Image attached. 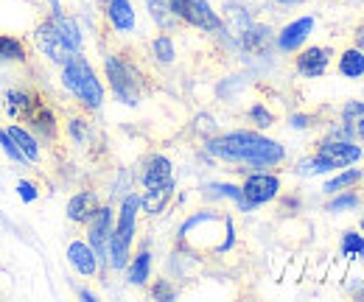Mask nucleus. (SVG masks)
<instances>
[{
  "instance_id": "nucleus-1",
  "label": "nucleus",
  "mask_w": 364,
  "mask_h": 302,
  "mask_svg": "<svg viewBox=\"0 0 364 302\" xmlns=\"http://www.w3.org/2000/svg\"><path fill=\"white\" fill-rule=\"evenodd\" d=\"M205 149H208L210 157L225 160V163L247 166L250 171H267V168L280 166L286 160V149L277 140L261 134V131H250V129L216 134V137L208 140Z\"/></svg>"
},
{
  "instance_id": "nucleus-2",
  "label": "nucleus",
  "mask_w": 364,
  "mask_h": 302,
  "mask_svg": "<svg viewBox=\"0 0 364 302\" xmlns=\"http://www.w3.org/2000/svg\"><path fill=\"white\" fill-rule=\"evenodd\" d=\"M34 45L40 48V53L56 62V65H65L70 56L82 53V28L73 17H65L62 11H53L48 20H43L37 28H34Z\"/></svg>"
},
{
  "instance_id": "nucleus-3",
  "label": "nucleus",
  "mask_w": 364,
  "mask_h": 302,
  "mask_svg": "<svg viewBox=\"0 0 364 302\" xmlns=\"http://www.w3.org/2000/svg\"><path fill=\"white\" fill-rule=\"evenodd\" d=\"M62 87L85 107V109H98L104 104V85L101 79L95 76L92 65L82 56H70L65 65H62Z\"/></svg>"
},
{
  "instance_id": "nucleus-4",
  "label": "nucleus",
  "mask_w": 364,
  "mask_h": 302,
  "mask_svg": "<svg viewBox=\"0 0 364 302\" xmlns=\"http://www.w3.org/2000/svg\"><path fill=\"white\" fill-rule=\"evenodd\" d=\"M137 213H140V196H137V193H127L124 202H121V210H118V221H115V227H112L109 255H107V266H112L115 271H124L129 258H132Z\"/></svg>"
},
{
  "instance_id": "nucleus-5",
  "label": "nucleus",
  "mask_w": 364,
  "mask_h": 302,
  "mask_svg": "<svg viewBox=\"0 0 364 302\" xmlns=\"http://www.w3.org/2000/svg\"><path fill=\"white\" fill-rule=\"evenodd\" d=\"M104 73L109 79V90L115 92V98L127 107H137L140 104V92H143V82H140V73L129 62H124L121 56L109 53L104 59Z\"/></svg>"
},
{
  "instance_id": "nucleus-6",
  "label": "nucleus",
  "mask_w": 364,
  "mask_h": 302,
  "mask_svg": "<svg viewBox=\"0 0 364 302\" xmlns=\"http://www.w3.org/2000/svg\"><path fill=\"white\" fill-rule=\"evenodd\" d=\"M85 224H87V244L92 247V252L98 255V263L104 266L107 255H109V238H112V227H115V210L109 205H98V210Z\"/></svg>"
},
{
  "instance_id": "nucleus-7",
  "label": "nucleus",
  "mask_w": 364,
  "mask_h": 302,
  "mask_svg": "<svg viewBox=\"0 0 364 302\" xmlns=\"http://www.w3.org/2000/svg\"><path fill=\"white\" fill-rule=\"evenodd\" d=\"M177 17L199 31H222V17L213 11L208 0H177Z\"/></svg>"
},
{
  "instance_id": "nucleus-8",
  "label": "nucleus",
  "mask_w": 364,
  "mask_h": 302,
  "mask_svg": "<svg viewBox=\"0 0 364 302\" xmlns=\"http://www.w3.org/2000/svg\"><path fill=\"white\" fill-rule=\"evenodd\" d=\"M241 193H244L247 205L255 210V207H261V205L277 199V193H280V176H274L269 171H252L244 179Z\"/></svg>"
},
{
  "instance_id": "nucleus-9",
  "label": "nucleus",
  "mask_w": 364,
  "mask_h": 302,
  "mask_svg": "<svg viewBox=\"0 0 364 302\" xmlns=\"http://www.w3.org/2000/svg\"><path fill=\"white\" fill-rule=\"evenodd\" d=\"M317 154L325 157V160L333 166V171H336V168H345V166L359 163L364 149L356 146L353 140H348V137H325V140H319Z\"/></svg>"
},
{
  "instance_id": "nucleus-10",
  "label": "nucleus",
  "mask_w": 364,
  "mask_h": 302,
  "mask_svg": "<svg viewBox=\"0 0 364 302\" xmlns=\"http://www.w3.org/2000/svg\"><path fill=\"white\" fill-rule=\"evenodd\" d=\"M331 59H333V50L331 48H322V45H311V48H303L294 59V68L303 79H319L328 73L331 68Z\"/></svg>"
},
{
  "instance_id": "nucleus-11",
  "label": "nucleus",
  "mask_w": 364,
  "mask_h": 302,
  "mask_svg": "<svg viewBox=\"0 0 364 302\" xmlns=\"http://www.w3.org/2000/svg\"><path fill=\"white\" fill-rule=\"evenodd\" d=\"M3 107H6V115H9L11 121H28V118L37 112L40 98L31 95V92L23 90V87H11V90H6V95H3Z\"/></svg>"
},
{
  "instance_id": "nucleus-12",
  "label": "nucleus",
  "mask_w": 364,
  "mask_h": 302,
  "mask_svg": "<svg viewBox=\"0 0 364 302\" xmlns=\"http://www.w3.org/2000/svg\"><path fill=\"white\" fill-rule=\"evenodd\" d=\"M311 31H314V17H297V20H291L289 26H283L280 28V34H277V48L283 50V53H294V50H300L303 43L311 37Z\"/></svg>"
},
{
  "instance_id": "nucleus-13",
  "label": "nucleus",
  "mask_w": 364,
  "mask_h": 302,
  "mask_svg": "<svg viewBox=\"0 0 364 302\" xmlns=\"http://www.w3.org/2000/svg\"><path fill=\"white\" fill-rule=\"evenodd\" d=\"M140 182L146 190L151 188H163V185H171L174 182V166L166 154H151L146 163H143V171H140Z\"/></svg>"
},
{
  "instance_id": "nucleus-14",
  "label": "nucleus",
  "mask_w": 364,
  "mask_h": 302,
  "mask_svg": "<svg viewBox=\"0 0 364 302\" xmlns=\"http://www.w3.org/2000/svg\"><path fill=\"white\" fill-rule=\"evenodd\" d=\"M68 263L85 277H92L98 271V255L92 252L87 241H70L68 244Z\"/></svg>"
},
{
  "instance_id": "nucleus-15",
  "label": "nucleus",
  "mask_w": 364,
  "mask_h": 302,
  "mask_svg": "<svg viewBox=\"0 0 364 302\" xmlns=\"http://www.w3.org/2000/svg\"><path fill=\"white\" fill-rule=\"evenodd\" d=\"M98 193L95 190H79V193H73L70 196V202H68V218L73 221V224H85L87 218L98 210Z\"/></svg>"
},
{
  "instance_id": "nucleus-16",
  "label": "nucleus",
  "mask_w": 364,
  "mask_h": 302,
  "mask_svg": "<svg viewBox=\"0 0 364 302\" xmlns=\"http://www.w3.org/2000/svg\"><path fill=\"white\" fill-rule=\"evenodd\" d=\"M107 17L115 31H121V34L135 31V9L129 0H107Z\"/></svg>"
},
{
  "instance_id": "nucleus-17",
  "label": "nucleus",
  "mask_w": 364,
  "mask_h": 302,
  "mask_svg": "<svg viewBox=\"0 0 364 302\" xmlns=\"http://www.w3.org/2000/svg\"><path fill=\"white\" fill-rule=\"evenodd\" d=\"M174 188H177V182L146 190V193L140 196V210H143L146 216H160V213L168 207V202H171V196H174Z\"/></svg>"
},
{
  "instance_id": "nucleus-18",
  "label": "nucleus",
  "mask_w": 364,
  "mask_h": 302,
  "mask_svg": "<svg viewBox=\"0 0 364 302\" xmlns=\"http://www.w3.org/2000/svg\"><path fill=\"white\" fill-rule=\"evenodd\" d=\"M6 131H9V137L14 140V146L23 151V157L28 160V163H40V140H37V134L28 129H23L20 124H9L6 126Z\"/></svg>"
},
{
  "instance_id": "nucleus-19",
  "label": "nucleus",
  "mask_w": 364,
  "mask_h": 302,
  "mask_svg": "<svg viewBox=\"0 0 364 302\" xmlns=\"http://www.w3.org/2000/svg\"><path fill=\"white\" fill-rule=\"evenodd\" d=\"M146 6H149L151 20L163 31H171L180 23V17H177V0H146Z\"/></svg>"
},
{
  "instance_id": "nucleus-20",
  "label": "nucleus",
  "mask_w": 364,
  "mask_h": 302,
  "mask_svg": "<svg viewBox=\"0 0 364 302\" xmlns=\"http://www.w3.org/2000/svg\"><path fill=\"white\" fill-rule=\"evenodd\" d=\"M336 70H339V76H345V79H362L364 76V50L362 48H348V50H342L339 53V62H336Z\"/></svg>"
},
{
  "instance_id": "nucleus-21",
  "label": "nucleus",
  "mask_w": 364,
  "mask_h": 302,
  "mask_svg": "<svg viewBox=\"0 0 364 302\" xmlns=\"http://www.w3.org/2000/svg\"><path fill=\"white\" fill-rule=\"evenodd\" d=\"M149 277H151V252L140 249L135 258H129L127 263V280H129V286H146Z\"/></svg>"
},
{
  "instance_id": "nucleus-22",
  "label": "nucleus",
  "mask_w": 364,
  "mask_h": 302,
  "mask_svg": "<svg viewBox=\"0 0 364 302\" xmlns=\"http://www.w3.org/2000/svg\"><path fill=\"white\" fill-rule=\"evenodd\" d=\"M362 168H348L345 166V171H339V173H333L328 182H325V193L328 196H333V193H339V190H348V188H356L359 182H362Z\"/></svg>"
},
{
  "instance_id": "nucleus-23",
  "label": "nucleus",
  "mask_w": 364,
  "mask_h": 302,
  "mask_svg": "<svg viewBox=\"0 0 364 302\" xmlns=\"http://www.w3.org/2000/svg\"><path fill=\"white\" fill-rule=\"evenodd\" d=\"M26 59V48L17 37L0 34V65H23Z\"/></svg>"
},
{
  "instance_id": "nucleus-24",
  "label": "nucleus",
  "mask_w": 364,
  "mask_h": 302,
  "mask_svg": "<svg viewBox=\"0 0 364 302\" xmlns=\"http://www.w3.org/2000/svg\"><path fill=\"white\" fill-rule=\"evenodd\" d=\"M28 124H31V131L34 134H43L46 140H53L56 137V118H53V112L48 109V107H37V112L28 118Z\"/></svg>"
},
{
  "instance_id": "nucleus-25",
  "label": "nucleus",
  "mask_w": 364,
  "mask_h": 302,
  "mask_svg": "<svg viewBox=\"0 0 364 302\" xmlns=\"http://www.w3.org/2000/svg\"><path fill=\"white\" fill-rule=\"evenodd\" d=\"M210 196H216V199H232L244 213H250L252 207L247 205V199H244V193H241V185H230V182H213V185H208L205 188Z\"/></svg>"
},
{
  "instance_id": "nucleus-26",
  "label": "nucleus",
  "mask_w": 364,
  "mask_h": 302,
  "mask_svg": "<svg viewBox=\"0 0 364 302\" xmlns=\"http://www.w3.org/2000/svg\"><path fill=\"white\" fill-rule=\"evenodd\" d=\"M339 252H342V258H348V260L364 258V232H356V230H348V232L342 235Z\"/></svg>"
},
{
  "instance_id": "nucleus-27",
  "label": "nucleus",
  "mask_w": 364,
  "mask_h": 302,
  "mask_svg": "<svg viewBox=\"0 0 364 302\" xmlns=\"http://www.w3.org/2000/svg\"><path fill=\"white\" fill-rule=\"evenodd\" d=\"M362 205V199H359V193L356 190H339V193H333V199L328 202V213H348V210H356Z\"/></svg>"
},
{
  "instance_id": "nucleus-28",
  "label": "nucleus",
  "mask_w": 364,
  "mask_h": 302,
  "mask_svg": "<svg viewBox=\"0 0 364 302\" xmlns=\"http://www.w3.org/2000/svg\"><path fill=\"white\" fill-rule=\"evenodd\" d=\"M294 171L300 173V176H319V173H331V171H333V166H331V163H328L325 157H319L317 151H314L311 157L300 160Z\"/></svg>"
},
{
  "instance_id": "nucleus-29",
  "label": "nucleus",
  "mask_w": 364,
  "mask_h": 302,
  "mask_svg": "<svg viewBox=\"0 0 364 302\" xmlns=\"http://www.w3.org/2000/svg\"><path fill=\"white\" fill-rule=\"evenodd\" d=\"M151 53H154V59H157V62H163V65H171V62L177 59V48H174V40H171L168 34H160V37L151 43Z\"/></svg>"
},
{
  "instance_id": "nucleus-30",
  "label": "nucleus",
  "mask_w": 364,
  "mask_h": 302,
  "mask_svg": "<svg viewBox=\"0 0 364 302\" xmlns=\"http://www.w3.org/2000/svg\"><path fill=\"white\" fill-rule=\"evenodd\" d=\"M247 115H250V121H252L258 129H269V126L274 124V115L264 107V104H252Z\"/></svg>"
},
{
  "instance_id": "nucleus-31",
  "label": "nucleus",
  "mask_w": 364,
  "mask_h": 302,
  "mask_svg": "<svg viewBox=\"0 0 364 302\" xmlns=\"http://www.w3.org/2000/svg\"><path fill=\"white\" fill-rule=\"evenodd\" d=\"M0 146H3V154H6L11 163H23V166L28 163V160L23 157V151L14 146V140L9 137V131H6V129H0Z\"/></svg>"
},
{
  "instance_id": "nucleus-32",
  "label": "nucleus",
  "mask_w": 364,
  "mask_h": 302,
  "mask_svg": "<svg viewBox=\"0 0 364 302\" xmlns=\"http://www.w3.org/2000/svg\"><path fill=\"white\" fill-rule=\"evenodd\" d=\"M17 196H20L26 205H31V202H37L40 190H37V185H34V182H28V179H20V182H17Z\"/></svg>"
},
{
  "instance_id": "nucleus-33",
  "label": "nucleus",
  "mask_w": 364,
  "mask_h": 302,
  "mask_svg": "<svg viewBox=\"0 0 364 302\" xmlns=\"http://www.w3.org/2000/svg\"><path fill=\"white\" fill-rule=\"evenodd\" d=\"M151 297L154 300H174V288L168 286V280H157L151 286Z\"/></svg>"
},
{
  "instance_id": "nucleus-34",
  "label": "nucleus",
  "mask_w": 364,
  "mask_h": 302,
  "mask_svg": "<svg viewBox=\"0 0 364 302\" xmlns=\"http://www.w3.org/2000/svg\"><path fill=\"white\" fill-rule=\"evenodd\" d=\"M70 137H73L76 143H85V140H87V121L73 118V121H70Z\"/></svg>"
},
{
  "instance_id": "nucleus-35",
  "label": "nucleus",
  "mask_w": 364,
  "mask_h": 302,
  "mask_svg": "<svg viewBox=\"0 0 364 302\" xmlns=\"http://www.w3.org/2000/svg\"><path fill=\"white\" fill-rule=\"evenodd\" d=\"M291 126L294 129H309L311 126V118L309 115H291Z\"/></svg>"
},
{
  "instance_id": "nucleus-36",
  "label": "nucleus",
  "mask_w": 364,
  "mask_h": 302,
  "mask_svg": "<svg viewBox=\"0 0 364 302\" xmlns=\"http://www.w3.org/2000/svg\"><path fill=\"white\" fill-rule=\"evenodd\" d=\"M353 131H356V134H359V137L364 140V115L359 118V121H356V126H353Z\"/></svg>"
},
{
  "instance_id": "nucleus-37",
  "label": "nucleus",
  "mask_w": 364,
  "mask_h": 302,
  "mask_svg": "<svg viewBox=\"0 0 364 302\" xmlns=\"http://www.w3.org/2000/svg\"><path fill=\"white\" fill-rule=\"evenodd\" d=\"M79 297H82V300H87V302L95 300V294H90V291H79Z\"/></svg>"
},
{
  "instance_id": "nucleus-38",
  "label": "nucleus",
  "mask_w": 364,
  "mask_h": 302,
  "mask_svg": "<svg viewBox=\"0 0 364 302\" xmlns=\"http://www.w3.org/2000/svg\"><path fill=\"white\" fill-rule=\"evenodd\" d=\"M280 6H297V3H303V0H277Z\"/></svg>"
},
{
  "instance_id": "nucleus-39",
  "label": "nucleus",
  "mask_w": 364,
  "mask_h": 302,
  "mask_svg": "<svg viewBox=\"0 0 364 302\" xmlns=\"http://www.w3.org/2000/svg\"><path fill=\"white\" fill-rule=\"evenodd\" d=\"M48 3H50V9H53V11H62V6H59V0H48Z\"/></svg>"
},
{
  "instance_id": "nucleus-40",
  "label": "nucleus",
  "mask_w": 364,
  "mask_h": 302,
  "mask_svg": "<svg viewBox=\"0 0 364 302\" xmlns=\"http://www.w3.org/2000/svg\"><path fill=\"white\" fill-rule=\"evenodd\" d=\"M362 232H364V216H362Z\"/></svg>"
}]
</instances>
